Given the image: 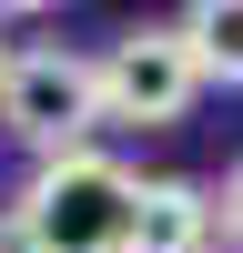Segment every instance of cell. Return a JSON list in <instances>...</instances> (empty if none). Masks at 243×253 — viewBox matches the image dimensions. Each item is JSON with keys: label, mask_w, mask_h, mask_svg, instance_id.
<instances>
[{"label": "cell", "mask_w": 243, "mask_h": 253, "mask_svg": "<svg viewBox=\"0 0 243 253\" xmlns=\"http://www.w3.org/2000/svg\"><path fill=\"white\" fill-rule=\"evenodd\" d=\"M91 122H101V61L61 51V41L10 51V81H0V132L10 142H31L40 162H61V152H91L81 142Z\"/></svg>", "instance_id": "obj_2"}, {"label": "cell", "mask_w": 243, "mask_h": 253, "mask_svg": "<svg viewBox=\"0 0 243 253\" xmlns=\"http://www.w3.org/2000/svg\"><path fill=\"white\" fill-rule=\"evenodd\" d=\"M132 213H142V182L112 152H61L10 203V233L20 253H132Z\"/></svg>", "instance_id": "obj_1"}, {"label": "cell", "mask_w": 243, "mask_h": 253, "mask_svg": "<svg viewBox=\"0 0 243 253\" xmlns=\"http://www.w3.org/2000/svg\"><path fill=\"white\" fill-rule=\"evenodd\" d=\"M182 41H193L202 81H243V0H193L182 10Z\"/></svg>", "instance_id": "obj_5"}, {"label": "cell", "mask_w": 243, "mask_h": 253, "mask_svg": "<svg viewBox=\"0 0 243 253\" xmlns=\"http://www.w3.org/2000/svg\"><path fill=\"white\" fill-rule=\"evenodd\" d=\"M223 233L243 243V162H233V172H223Z\"/></svg>", "instance_id": "obj_6"}, {"label": "cell", "mask_w": 243, "mask_h": 253, "mask_svg": "<svg viewBox=\"0 0 243 253\" xmlns=\"http://www.w3.org/2000/svg\"><path fill=\"white\" fill-rule=\"evenodd\" d=\"M213 243V203L193 182H142V213H132V253H202Z\"/></svg>", "instance_id": "obj_4"}, {"label": "cell", "mask_w": 243, "mask_h": 253, "mask_svg": "<svg viewBox=\"0 0 243 253\" xmlns=\"http://www.w3.org/2000/svg\"><path fill=\"white\" fill-rule=\"evenodd\" d=\"M202 253H213V243H202Z\"/></svg>", "instance_id": "obj_8"}, {"label": "cell", "mask_w": 243, "mask_h": 253, "mask_svg": "<svg viewBox=\"0 0 243 253\" xmlns=\"http://www.w3.org/2000/svg\"><path fill=\"white\" fill-rule=\"evenodd\" d=\"M193 101H202V61H193V41H182V20L172 31H122L112 51H101V122L172 132Z\"/></svg>", "instance_id": "obj_3"}, {"label": "cell", "mask_w": 243, "mask_h": 253, "mask_svg": "<svg viewBox=\"0 0 243 253\" xmlns=\"http://www.w3.org/2000/svg\"><path fill=\"white\" fill-rule=\"evenodd\" d=\"M0 81H10V41H0Z\"/></svg>", "instance_id": "obj_7"}]
</instances>
